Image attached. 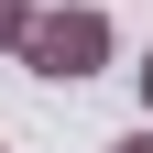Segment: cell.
<instances>
[{
	"label": "cell",
	"instance_id": "cell-1",
	"mask_svg": "<svg viewBox=\"0 0 153 153\" xmlns=\"http://www.w3.org/2000/svg\"><path fill=\"white\" fill-rule=\"evenodd\" d=\"M22 66H33V76H55V88L99 76V66H109V11H99V0H55V11H33Z\"/></svg>",
	"mask_w": 153,
	"mask_h": 153
},
{
	"label": "cell",
	"instance_id": "cell-4",
	"mask_svg": "<svg viewBox=\"0 0 153 153\" xmlns=\"http://www.w3.org/2000/svg\"><path fill=\"white\" fill-rule=\"evenodd\" d=\"M142 120H153V55H142Z\"/></svg>",
	"mask_w": 153,
	"mask_h": 153
},
{
	"label": "cell",
	"instance_id": "cell-3",
	"mask_svg": "<svg viewBox=\"0 0 153 153\" xmlns=\"http://www.w3.org/2000/svg\"><path fill=\"white\" fill-rule=\"evenodd\" d=\"M109 153H153V120H142V131H120V142H109Z\"/></svg>",
	"mask_w": 153,
	"mask_h": 153
},
{
	"label": "cell",
	"instance_id": "cell-2",
	"mask_svg": "<svg viewBox=\"0 0 153 153\" xmlns=\"http://www.w3.org/2000/svg\"><path fill=\"white\" fill-rule=\"evenodd\" d=\"M22 33H33V0H0V55H22Z\"/></svg>",
	"mask_w": 153,
	"mask_h": 153
}]
</instances>
